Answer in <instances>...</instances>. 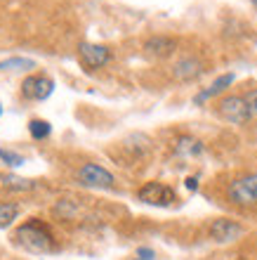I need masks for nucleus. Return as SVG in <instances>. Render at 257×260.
Returning a JSON list of instances; mask_svg holds the SVG:
<instances>
[{"mask_svg":"<svg viewBox=\"0 0 257 260\" xmlns=\"http://www.w3.org/2000/svg\"><path fill=\"white\" fill-rule=\"evenodd\" d=\"M175 48H177V41L170 38V36H154V38H149V41L144 43V50L151 57H168V55H172Z\"/></svg>","mask_w":257,"mask_h":260,"instance_id":"9","label":"nucleus"},{"mask_svg":"<svg viewBox=\"0 0 257 260\" xmlns=\"http://www.w3.org/2000/svg\"><path fill=\"white\" fill-rule=\"evenodd\" d=\"M187 187H189L191 192H194V189L198 187V180H196V178H187Z\"/></svg>","mask_w":257,"mask_h":260,"instance_id":"20","label":"nucleus"},{"mask_svg":"<svg viewBox=\"0 0 257 260\" xmlns=\"http://www.w3.org/2000/svg\"><path fill=\"white\" fill-rule=\"evenodd\" d=\"M19 215V206L17 204H0V227H10L12 225V220H17Z\"/></svg>","mask_w":257,"mask_h":260,"instance_id":"14","label":"nucleus"},{"mask_svg":"<svg viewBox=\"0 0 257 260\" xmlns=\"http://www.w3.org/2000/svg\"><path fill=\"white\" fill-rule=\"evenodd\" d=\"M234 78H236L234 74H222V76H217L215 83H212L210 88H205L203 92H198V95L194 97V102L201 104V102H205V100H210V97H215V95H219V92H224V90H227L231 83H234Z\"/></svg>","mask_w":257,"mask_h":260,"instance_id":"11","label":"nucleus"},{"mask_svg":"<svg viewBox=\"0 0 257 260\" xmlns=\"http://www.w3.org/2000/svg\"><path fill=\"white\" fill-rule=\"evenodd\" d=\"M54 90V81L50 76H28L21 83V95L26 100H48Z\"/></svg>","mask_w":257,"mask_h":260,"instance_id":"5","label":"nucleus"},{"mask_svg":"<svg viewBox=\"0 0 257 260\" xmlns=\"http://www.w3.org/2000/svg\"><path fill=\"white\" fill-rule=\"evenodd\" d=\"M177 151H179V154H198V151H201V142H198V140H191V137H182L179 144H177Z\"/></svg>","mask_w":257,"mask_h":260,"instance_id":"16","label":"nucleus"},{"mask_svg":"<svg viewBox=\"0 0 257 260\" xmlns=\"http://www.w3.org/2000/svg\"><path fill=\"white\" fill-rule=\"evenodd\" d=\"M201 71H203V64L198 62L196 57H184L172 67V76L177 81H191V78L201 76Z\"/></svg>","mask_w":257,"mask_h":260,"instance_id":"10","label":"nucleus"},{"mask_svg":"<svg viewBox=\"0 0 257 260\" xmlns=\"http://www.w3.org/2000/svg\"><path fill=\"white\" fill-rule=\"evenodd\" d=\"M154 258H156V253L151 248H139L137 251V260H154Z\"/></svg>","mask_w":257,"mask_h":260,"instance_id":"19","label":"nucleus"},{"mask_svg":"<svg viewBox=\"0 0 257 260\" xmlns=\"http://www.w3.org/2000/svg\"><path fill=\"white\" fill-rule=\"evenodd\" d=\"M78 55H81V62L88 69H99L111 59V50L106 45H97V43H81Z\"/></svg>","mask_w":257,"mask_h":260,"instance_id":"6","label":"nucleus"},{"mask_svg":"<svg viewBox=\"0 0 257 260\" xmlns=\"http://www.w3.org/2000/svg\"><path fill=\"white\" fill-rule=\"evenodd\" d=\"M14 241H17L21 248L31 251V253H50V251L54 248L50 232L43 225H38L35 220H31V222H26V225H21L19 230L14 232Z\"/></svg>","mask_w":257,"mask_h":260,"instance_id":"1","label":"nucleus"},{"mask_svg":"<svg viewBox=\"0 0 257 260\" xmlns=\"http://www.w3.org/2000/svg\"><path fill=\"white\" fill-rule=\"evenodd\" d=\"M0 114H3V107H0Z\"/></svg>","mask_w":257,"mask_h":260,"instance_id":"22","label":"nucleus"},{"mask_svg":"<svg viewBox=\"0 0 257 260\" xmlns=\"http://www.w3.org/2000/svg\"><path fill=\"white\" fill-rule=\"evenodd\" d=\"M28 133H31L33 140H45V137H50V133H52V125H50L48 121H43V118H33V121L28 123Z\"/></svg>","mask_w":257,"mask_h":260,"instance_id":"12","label":"nucleus"},{"mask_svg":"<svg viewBox=\"0 0 257 260\" xmlns=\"http://www.w3.org/2000/svg\"><path fill=\"white\" fill-rule=\"evenodd\" d=\"M0 182L5 187H10V189H33L35 187L33 180H21V178H14V175H5Z\"/></svg>","mask_w":257,"mask_h":260,"instance_id":"15","label":"nucleus"},{"mask_svg":"<svg viewBox=\"0 0 257 260\" xmlns=\"http://www.w3.org/2000/svg\"><path fill=\"white\" fill-rule=\"evenodd\" d=\"M17 69H35V62L26 57H12L0 62V71H17Z\"/></svg>","mask_w":257,"mask_h":260,"instance_id":"13","label":"nucleus"},{"mask_svg":"<svg viewBox=\"0 0 257 260\" xmlns=\"http://www.w3.org/2000/svg\"><path fill=\"white\" fill-rule=\"evenodd\" d=\"M217 111H219V116L224 121H229V123H248V118H250V109H248V104L241 95H227L219 100L217 104Z\"/></svg>","mask_w":257,"mask_h":260,"instance_id":"3","label":"nucleus"},{"mask_svg":"<svg viewBox=\"0 0 257 260\" xmlns=\"http://www.w3.org/2000/svg\"><path fill=\"white\" fill-rule=\"evenodd\" d=\"M0 158H3V164H7L10 168H19V166L24 164V156H19V154H14V151H10V149H0Z\"/></svg>","mask_w":257,"mask_h":260,"instance_id":"17","label":"nucleus"},{"mask_svg":"<svg viewBox=\"0 0 257 260\" xmlns=\"http://www.w3.org/2000/svg\"><path fill=\"white\" fill-rule=\"evenodd\" d=\"M78 178L83 180V185H88V187H102V189L114 187V175L97 164H85L78 171Z\"/></svg>","mask_w":257,"mask_h":260,"instance_id":"7","label":"nucleus"},{"mask_svg":"<svg viewBox=\"0 0 257 260\" xmlns=\"http://www.w3.org/2000/svg\"><path fill=\"white\" fill-rule=\"evenodd\" d=\"M243 234V227L234 222V220H227V218H219L210 225V237L219 244H227V241H234Z\"/></svg>","mask_w":257,"mask_h":260,"instance_id":"8","label":"nucleus"},{"mask_svg":"<svg viewBox=\"0 0 257 260\" xmlns=\"http://www.w3.org/2000/svg\"><path fill=\"white\" fill-rule=\"evenodd\" d=\"M248 109H250V116H257V88H250L248 92L243 95Z\"/></svg>","mask_w":257,"mask_h":260,"instance_id":"18","label":"nucleus"},{"mask_svg":"<svg viewBox=\"0 0 257 260\" xmlns=\"http://www.w3.org/2000/svg\"><path fill=\"white\" fill-rule=\"evenodd\" d=\"M229 199L236 206H257V173L234 180L229 185Z\"/></svg>","mask_w":257,"mask_h":260,"instance_id":"2","label":"nucleus"},{"mask_svg":"<svg viewBox=\"0 0 257 260\" xmlns=\"http://www.w3.org/2000/svg\"><path fill=\"white\" fill-rule=\"evenodd\" d=\"M252 5H257V0H252Z\"/></svg>","mask_w":257,"mask_h":260,"instance_id":"21","label":"nucleus"},{"mask_svg":"<svg viewBox=\"0 0 257 260\" xmlns=\"http://www.w3.org/2000/svg\"><path fill=\"white\" fill-rule=\"evenodd\" d=\"M137 199L149 206H170L177 201V194L172 187L163 185V182H146V185L137 192Z\"/></svg>","mask_w":257,"mask_h":260,"instance_id":"4","label":"nucleus"}]
</instances>
